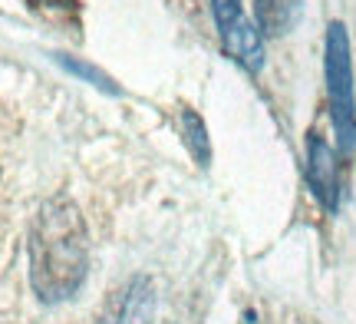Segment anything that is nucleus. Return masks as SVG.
I'll return each instance as SVG.
<instances>
[{"label": "nucleus", "mask_w": 356, "mask_h": 324, "mask_svg": "<svg viewBox=\"0 0 356 324\" xmlns=\"http://www.w3.org/2000/svg\"><path fill=\"white\" fill-rule=\"evenodd\" d=\"M26 259H30V285L40 301L60 304L76 298L89 275V235L73 202L53 199L33 215Z\"/></svg>", "instance_id": "f257e3e1"}, {"label": "nucleus", "mask_w": 356, "mask_h": 324, "mask_svg": "<svg viewBox=\"0 0 356 324\" xmlns=\"http://www.w3.org/2000/svg\"><path fill=\"white\" fill-rule=\"evenodd\" d=\"M323 73H327V100H330V123L337 132V146L350 153L356 143V93H353V56H350V33L340 20L327 26V50H323Z\"/></svg>", "instance_id": "f03ea898"}, {"label": "nucleus", "mask_w": 356, "mask_h": 324, "mask_svg": "<svg viewBox=\"0 0 356 324\" xmlns=\"http://www.w3.org/2000/svg\"><path fill=\"white\" fill-rule=\"evenodd\" d=\"M218 37L225 43L228 56L248 73H257L264 66V33L261 26L244 13L241 0H211Z\"/></svg>", "instance_id": "7ed1b4c3"}, {"label": "nucleus", "mask_w": 356, "mask_h": 324, "mask_svg": "<svg viewBox=\"0 0 356 324\" xmlns=\"http://www.w3.org/2000/svg\"><path fill=\"white\" fill-rule=\"evenodd\" d=\"M307 185L317 199L323 212H337L340 208V172H337V156L333 146H327V139L320 132L307 136Z\"/></svg>", "instance_id": "20e7f679"}, {"label": "nucleus", "mask_w": 356, "mask_h": 324, "mask_svg": "<svg viewBox=\"0 0 356 324\" xmlns=\"http://www.w3.org/2000/svg\"><path fill=\"white\" fill-rule=\"evenodd\" d=\"M307 0H254V24L264 37H284L304 17Z\"/></svg>", "instance_id": "39448f33"}, {"label": "nucleus", "mask_w": 356, "mask_h": 324, "mask_svg": "<svg viewBox=\"0 0 356 324\" xmlns=\"http://www.w3.org/2000/svg\"><path fill=\"white\" fill-rule=\"evenodd\" d=\"M53 60L63 66L70 77H79L83 83L96 86V90H102V93H109V96H119V86L113 83V77H109V73H102L99 66L86 63V60H79V56H70V53H53Z\"/></svg>", "instance_id": "423d86ee"}, {"label": "nucleus", "mask_w": 356, "mask_h": 324, "mask_svg": "<svg viewBox=\"0 0 356 324\" xmlns=\"http://www.w3.org/2000/svg\"><path fill=\"white\" fill-rule=\"evenodd\" d=\"M181 136H185V146H188V153L195 156V162L208 166L211 162V146H208V130H204L198 113L181 109Z\"/></svg>", "instance_id": "0eeeda50"}, {"label": "nucleus", "mask_w": 356, "mask_h": 324, "mask_svg": "<svg viewBox=\"0 0 356 324\" xmlns=\"http://www.w3.org/2000/svg\"><path fill=\"white\" fill-rule=\"evenodd\" d=\"M102 324H119V321H113V318H106V321H102Z\"/></svg>", "instance_id": "6e6552de"}]
</instances>
